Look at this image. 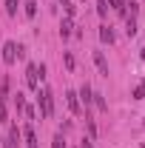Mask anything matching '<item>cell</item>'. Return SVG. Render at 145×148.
Here are the masks:
<instances>
[{"label":"cell","instance_id":"cell-16","mask_svg":"<svg viewBox=\"0 0 145 148\" xmlns=\"http://www.w3.org/2000/svg\"><path fill=\"white\" fill-rule=\"evenodd\" d=\"M134 100H145V80L137 86V88H134Z\"/></svg>","mask_w":145,"mask_h":148},{"label":"cell","instance_id":"cell-4","mask_svg":"<svg viewBox=\"0 0 145 148\" xmlns=\"http://www.w3.org/2000/svg\"><path fill=\"white\" fill-rule=\"evenodd\" d=\"M77 97H80V100L85 103V117H91L88 111H91V103H94V91H91V86H88V83H85V86L80 88V94H77Z\"/></svg>","mask_w":145,"mask_h":148},{"label":"cell","instance_id":"cell-8","mask_svg":"<svg viewBox=\"0 0 145 148\" xmlns=\"http://www.w3.org/2000/svg\"><path fill=\"white\" fill-rule=\"evenodd\" d=\"M26 148H40V145H37V134L31 131V125L26 128Z\"/></svg>","mask_w":145,"mask_h":148},{"label":"cell","instance_id":"cell-3","mask_svg":"<svg viewBox=\"0 0 145 148\" xmlns=\"http://www.w3.org/2000/svg\"><path fill=\"white\" fill-rule=\"evenodd\" d=\"M37 74H40V69H37L34 63H29V69H26V83H29V88H31V91H37V88H40Z\"/></svg>","mask_w":145,"mask_h":148},{"label":"cell","instance_id":"cell-15","mask_svg":"<svg viewBox=\"0 0 145 148\" xmlns=\"http://www.w3.org/2000/svg\"><path fill=\"white\" fill-rule=\"evenodd\" d=\"M97 14H100V17L108 14V0H100V3H97Z\"/></svg>","mask_w":145,"mask_h":148},{"label":"cell","instance_id":"cell-10","mask_svg":"<svg viewBox=\"0 0 145 148\" xmlns=\"http://www.w3.org/2000/svg\"><path fill=\"white\" fill-rule=\"evenodd\" d=\"M100 40H103V43H114V32H111L108 26H103V29H100Z\"/></svg>","mask_w":145,"mask_h":148},{"label":"cell","instance_id":"cell-23","mask_svg":"<svg viewBox=\"0 0 145 148\" xmlns=\"http://www.w3.org/2000/svg\"><path fill=\"white\" fill-rule=\"evenodd\" d=\"M142 60H145V49H142Z\"/></svg>","mask_w":145,"mask_h":148},{"label":"cell","instance_id":"cell-5","mask_svg":"<svg viewBox=\"0 0 145 148\" xmlns=\"http://www.w3.org/2000/svg\"><path fill=\"white\" fill-rule=\"evenodd\" d=\"M94 63H97V69H100V74H103V77H108V60H105V54H103V51H94Z\"/></svg>","mask_w":145,"mask_h":148},{"label":"cell","instance_id":"cell-14","mask_svg":"<svg viewBox=\"0 0 145 148\" xmlns=\"http://www.w3.org/2000/svg\"><path fill=\"white\" fill-rule=\"evenodd\" d=\"M12 97H14V108H17V111H23V108H26V100H23V94H12Z\"/></svg>","mask_w":145,"mask_h":148},{"label":"cell","instance_id":"cell-7","mask_svg":"<svg viewBox=\"0 0 145 148\" xmlns=\"http://www.w3.org/2000/svg\"><path fill=\"white\" fill-rule=\"evenodd\" d=\"M66 103H68V108H71V114H80V97H77V91H68L66 94Z\"/></svg>","mask_w":145,"mask_h":148},{"label":"cell","instance_id":"cell-1","mask_svg":"<svg viewBox=\"0 0 145 148\" xmlns=\"http://www.w3.org/2000/svg\"><path fill=\"white\" fill-rule=\"evenodd\" d=\"M37 103H40V111H43L46 120L54 117V97H51L49 88H37Z\"/></svg>","mask_w":145,"mask_h":148},{"label":"cell","instance_id":"cell-2","mask_svg":"<svg viewBox=\"0 0 145 148\" xmlns=\"http://www.w3.org/2000/svg\"><path fill=\"white\" fill-rule=\"evenodd\" d=\"M14 60H17V43H12V40H9V43H3V63H6V66H12Z\"/></svg>","mask_w":145,"mask_h":148},{"label":"cell","instance_id":"cell-6","mask_svg":"<svg viewBox=\"0 0 145 148\" xmlns=\"http://www.w3.org/2000/svg\"><path fill=\"white\" fill-rule=\"evenodd\" d=\"M17 143H20V128L12 125L9 128V137H6V148H17Z\"/></svg>","mask_w":145,"mask_h":148},{"label":"cell","instance_id":"cell-19","mask_svg":"<svg viewBox=\"0 0 145 148\" xmlns=\"http://www.w3.org/2000/svg\"><path fill=\"white\" fill-rule=\"evenodd\" d=\"M51 148H66V140H63V134H57L54 143H51Z\"/></svg>","mask_w":145,"mask_h":148},{"label":"cell","instance_id":"cell-11","mask_svg":"<svg viewBox=\"0 0 145 148\" xmlns=\"http://www.w3.org/2000/svg\"><path fill=\"white\" fill-rule=\"evenodd\" d=\"M17 6H20V0H6V14L14 17V14H17Z\"/></svg>","mask_w":145,"mask_h":148},{"label":"cell","instance_id":"cell-13","mask_svg":"<svg viewBox=\"0 0 145 148\" xmlns=\"http://www.w3.org/2000/svg\"><path fill=\"white\" fill-rule=\"evenodd\" d=\"M94 103H97V108H100V111H108V103H105L103 94H94Z\"/></svg>","mask_w":145,"mask_h":148},{"label":"cell","instance_id":"cell-20","mask_svg":"<svg viewBox=\"0 0 145 148\" xmlns=\"http://www.w3.org/2000/svg\"><path fill=\"white\" fill-rule=\"evenodd\" d=\"M111 6H114L117 12H125V3H122V0H111Z\"/></svg>","mask_w":145,"mask_h":148},{"label":"cell","instance_id":"cell-21","mask_svg":"<svg viewBox=\"0 0 145 148\" xmlns=\"http://www.w3.org/2000/svg\"><path fill=\"white\" fill-rule=\"evenodd\" d=\"M0 123H6V100H0Z\"/></svg>","mask_w":145,"mask_h":148},{"label":"cell","instance_id":"cell-9","mask_svg":"<svg viewBox=\"0 0 145 148\" xmlns=\"http://www.w3.org/2000/svg\"><path fill=\"white\" fill-rule=\"evenodd\" d=\"M71 32H74V26H71V17H66L63 23H60V34H63V37H71Z\"/></svg>","mask_w":145,"mask_h":148},{"label":"cell","instance_id":"cell-22","mask_svg":"<svg viewBox=\"0 0 145 148\" xmlns=\"http://www.w3.org/2000/svg\"><path fill=\"white\" fill-rule=\"evenodd\" d=\"M80 148H91V140H83V145Z\"/></svg>","mask_w":145,"mask_h":148},{"label":"cell","instance_id":"cell-18","mask_svg":"<svg viewBox=\"0 0 145 148\" xmlns=\"http://www.w3.org/2000/svg\"><path fill=\"white\" fill-rule=\"evenodd\" d=\"M63 63H66V69H68V71L74 69V57L68 54V51H63Z\"/></svg>","mask_w":145,"mask_h":148},{"label":"cell","instance_id":"cell-12","mask_svg":"<svg viewBox=\"0 0 145 148\" xmlns=\"http://www.w3.org/2000/svg\"><path fill=\"white\" fill-rule=\"evenodd\" d=\"M37 14V0H26V17L31 20Z\"/></svg>","mask_w":145,"mask_h":148},{"label":"cell","instance_id":"cell-17","mask_svg":"<svg viewBox=\"0 0 145 148\" xmlns=\"http://www.w3.org/2000/svg\"><path fill=\"white\" fill-rule=\"evenodd\" d=\"M125 32H128V37H134V34H137V20H134V14H131V20H128Z\"/></svg>","mask_w":145,"mask_h":148}]
</instances>
